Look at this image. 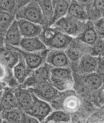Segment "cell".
<instances>
[{
  "instance_id": "1",
  "label": "cell",
  "mask_w": 104,
  "mask_h": 123,
  "mask_svg": "<svg viewBox=\"0 0 104 123\" xmlns=\"http://www.w3.org/2000/svg\"><path fill=\"white\" fill-rule=\"evenodd\" d=\"M39 37L49 49L65 50L74 39L53 26L43 29Z\"/></svg>"
},
{
  "instance_id": "2",
  "label": "cell",
  "mask_w": 104,
  "mask_h": 123,
  "mask_svg": "<svg viewBox=\"0 0 104 123\" xmlns=\"http://www.w3.org/2000/svg\"><path fill=\"white\" fill-rule=\"evenodd\" d=\"M16 19H24L43 25L46 23L38 2L31 1L21 7L15 14Z\"/></svg>"
},
{
  "instance_id": "3",
  "label": "cell",
  "mask_w": 104,
  "mask_h": 123,
  "mask_svg": "<svg viewBox=\"0 0 104 123\" xmlns=\"http://www.w3.org/2000/svg\"><path fill=\"white\" fill-rule=\"evenodd\" d=\"M83 22L67 15L50 26L57 28L74 38L80 34L85 24Z\"/></svg>"
},
{
  "instance_id": "4",
  "label": "cell",
  "mask_w": 104,
  "mask_h": 123,
  "mask_svg": "<svg viewBox=\"0 0 104 123\" xmlns=\"http://www.w3.org/2000/svg\"><path fill=\"white\" fill-rule=\"evenodd\" d=\"M51 68L45 62L40 67L33 70L27 80L19 86L24 88H29L38 84L50 82Z\"/></svg>"
},
{
  "instance_id": "5",
  "label": "cell",
  "mask_w": 104,
  "mask_h": 123,
  "mask_svg": "<svg viewBox=\"0 0 104 123\" xmlns=\"http://www.w3.org/2000/svg\"><path fill=\"white\" fill-rule=\"evenodd\" d=\"M52 111V107L49 102L38 98L33 94L32 104L24 112L36 117L42 123Z\"/></svg>"
},
{
  "instance_id": "6",
  "label": "cell",
  "mask_w": 104,
  "mask_h": 123,
  "mask_svg": "<svg viewBox=\"0 0 104 123\" xmlns=\"http://www.w3.org/2000/svg\"><path fill=\"white\" fill-rule=\"evenodd\" d=\"M38 98L47 102H52L57 97L58 91L50 82H46L28 88Z\"/></svg>"
},
{
  "instance_id": "7",
  "label": "cell",
  "mask_w": 104,
  "mask_h": 123,
  "mask_svg": "<svg viewBox=\"0 0 104 123\" xmlns=\"http://www.w3.org/2000/svg\"><path fill=\"white\" fill-rule=\"evenodd\" d=\"M24 60L29 69L34 70L46 62V58L49 49L39 52H28L19 47H14Z\"/></svg>"
},
{
  "instance_id": "8",
  "label": "cell",
  "mask_w": 104,
  "mask_h": 123,
  "mask_svg": "<svg viewBox=\"0 0 104 123\" xmlns=\"http://www.w3.org/2000/svg\"><path fill=\"white\" fill-rule=\"evenodd\" d=\"M46 62L52 68H63L69 66L70 61L62 49H49Z\"/></svg>"
},
{
  "instance_id": "9",
  "label": "cell",
  "mask_w": 104,
  "mask_h": 123,
  "mask_svg": "<svg viewBox=\"0 0 104 123\" xmlns=\"http://www.w3.org/2000/svg\"><path fill=\"white\" fill-rule=\"evenodd\" d=\"M20 58V55L14 47L6 46L0 47V64L12 69Z\"/></svg>"
},
{
  "instance_id": "10",
  "label": "cell",
  "mask_w": 104,
  "mask_h": 123,
  "mask_svg": "<svg viewBox=\"0 0 104 123\" xmlns=\"http://www.w3.org/2000/svg\"><path fill=\"white\" fill-rule=\"evenodd\" d=\"M20 31L23 38L39 37L42 33V26L24 19H16Z\"/></svg>"
},
{
  "instance_id": "11",
  "label": "cell",
  "mask_w": 104,
  "mask_h": 123,
  "mask_svg": "<svg viewBox=\"0 0 104 123\" xmlns=\"http://www.w3.org/2000/svg\"><path fill=\"white\" fill-rule=\"evenodd\" d=\"M98 66V58L92 54H86L78 62V68L80 72L87 75L95 73Z\"/></svg>"
},
{
  "instance_id": "12",
  "label": "cell",
  "mask_w": 104,
  "mask_h": 123,
  "mask_svg": "<svg viewBox=\"0 0 104 123\" xmlns=\"http://www.w3.org/2000/svg\"><path fill=\"white\" fill-rule=\"evenodd\" d=\"M59 96L61 98L59 101L61 102L62 110L67 112H73L78 109L80 105V100L72 89L65 92H62Z\"/></svg>"
},
{
  "instance_id": "13",
  "label": "cell",
  "mask_w": 104,
  "mask_h": 123,
  "mask_svg": "<svg viewBox=\"0 0 104 123\" xmlns=\"http://www.w3.org/2000/svg\"><path fill=\"white\" fill-rule=\"evenodd\" d=\"M23 37L20 31L16 19L8 28L4 36V46L19 47Z\"/></svg>"
},
{
  "instance_id": "14",
  "label": "cell",
  "mask_w": 104,
  "mask_h": 123,
  "mask_svg": "<svg viewBox=\"0 0 104 123\" xmlns=\"http://www.w3.org/2000/svg\"><path fill=\"white\" fill-rule=\"evenodd\" d=\"M14 93L18 108L24 112L32 104L33 93L29 89L24 88L20 86L14 89Z\"/></svg>"
},
{
  "instance_id": "15",
  "label": "cell",
  "mask_w": 104,
  "mask_h": 123,
  "mask_svg": "<svg viewBox=\"0 0 104 123\" xmlns=\"http://www.w3.org/2000/svg\"><path fill=\"white\" fill-rule=\"evenodd\" d=\"M19 48L28 52H39L49 49L39 37L22 38Z\"/></svg>"
},
{
  "instance_id": "16",
  "label": "cell",
  "mask_w": 104,
  "mask_h": 123,
  "mask_svg": "<svg viewBox=\"0 0 104 123\" xmlns=\"http://www.w3.org/2000/svg\"><path fill=\"white\" fill-rule=\"evenodd\" d=\"M98 35L95 31L93 23L91 21H87L77 39L88 46H93L98 41Z\"/></svg>"
},
{
  "instance_id": "17",
  "label": "cell",
  "mask_w": 104,
  "mask_h": 123,
  "mask_svg": "<svg viewBox=\"0 0 104 123\" xmlns=\"http://www.w3.org/2000/svg\"><path fill=\"white\" fill-rule=\"evenodd\" d=\"M12 71L15 79L20 86L29 77L33 70L28 67L24 60L20 56L19 61L12 68Z\"/></svg>"
},
{
  "instance_id": "18",
  "label": "cell",
  "mask_w": 104,
  "mask_h": 123,
  "mask_svg": "<svg viewBox=\"0 0 104 123\" xmlns=\"http://www.w3.org/2000/svg\"><path fill=\"white\" fill-rule=\"evenodd\" d=\"M14 89L13 88L6 87L2 91L1 100L2 111H9L18 108L15 96Z\"/></svg>"
},
{
  "instance_id": "19",
  "label": "cell",
  "mask_w": 104,
  "mask_h": 123,
  "mask_svg": "<svg viewBox=\"0 0 104 123\" xmlns=\"http://www.w3.org/2000/svg\"><path fill=\"white\" fill-rule=\"evenodd\" d=\"M67 15L83 21H86L88 16V12L85 6L79 4L76 0H71Z\"/></svg>"
},
{
  "instance_id": "20",
  "label": "cell",
  "mask_w": 104,
  "mask_h": 123,
  "mask_svg": "<svg viewBox=\"0 0 104 123\" xmlns=\"http://www.w3.org/2000/svg\"><path fill=\"white\" fill-rule=\"evenodd\" d=\"M80 43V42L78 39L76 41L73 39L65 50L70 62H78L82 56L86 54L83 51L82 46Z\"/></svg>"
},
{
  "instance_id": "21",
  "label": "cell",
  "mask_w": 104,
  "mask_h": 123,
  "mask_svg": "<svg viewBox=\"0 0 104 123\" xmlns=\"http://www.w3.org/2000/svg\"><path fill=\"white\" fill-rule=\"evenodd\" d=\"M71 0H61L54 6V15L49 26L67 15Z\"/></svg>"
},
{
  "instance_id": "22",
  "label": "cell",
  "mask_w": 104,
  "mask_h": 123,
  "mask_svg": "<svg viewBox=\"0 0 104 123\" xmlns=\"http://www.w3.org/2000/svg\"><path fill=\"white\" fill-rule=\"evenodd\" d=\"M70 121V116L68 112L62 110L52 111L42 123H58Z\"/></svg>"
},
{
  "instance_id": "23",
  "label": "cell",
  "mask_w": 104,
  "mask_h": 123,
  "mask_svg": "<svg viewBox=\"0 0 104 123\" xmlns=\"http://www.w3.org/2000/svg\"><path fill=\"white\" fill-rule=\"evenodd\" d=\"M0 80L6 83L7 87L13 88H15L19 86L13 75L12 69L1 64H0Z\"/></svg>"
},
{
  "instance_id": "24",
  "label": "cell",
  "mask_w": 104,
  "mask_h": 123,
  "mask_svg": "<svg viewBox=\"0 0 104 123\" xmlns=\"http://www.w3.org/2000/svg\"><path fill=\"white\" fill-rule=\"evenodd\" d=\"M83 81L86 87L91 90H98L103 84L101 78L95 73L86 75Z\"/></svg>"
},
{
  "instance_id": "25",
  "label": "cell",
  "mask_w": 104,
  "mask_h": 123,
  "mask_svg": "<svg viewBox=\"0 0 104 123\" xmlns=\"http://www.w3.org/2000/svg\"><path fill=\"white\" fill-rule=\"evenodd\" d=\"M23 111L16 108L11 110L2 111L0 114L3 119L9 123H21V115Z\"/></svg>"
},
{
  "instance_id": "26",
  "label": "cell",
  "mask_w": 104,
  "mask_h": 123,
  "mask_svg": "<svg viewBox=\"0 0 104 123\" xmlns=\"http://www.w3.org/2000/svg\"><path fill=\"white\" fill-rule=\"evenodd\" d=\"M38 4L46 22H47L49 25L54 15V6L51 0H41Z\"/></svg>"
},
{
  "instance_id": "27",
  "label": "cell",
  "mask_w": 104,
  "mask_h": 123,
  "mask_svg": "<svg viewBox=\"0 0 104 123\" xmlns=\"http://www.w3.org/2000/svg\"><path fill=\"white\" fill-rule=\"evenodd\" d=\"M15 19V15L0 10V30L4 37L8 28Z\"/></svg>"
},
{
  "instance_id": "28",
  "label": "cell",
  "mask_w": 104,
  "mask_h": 123,
  "mask_svg": "<svg viewBox=\"0 0 104 123\" xmlns=\"http://www.w3.org/2000/svg\"><path fill=\"white\" fill-rule=\"evenodd\" d=\"M51 76L62 79H74L72 70L69 66L63 68H51Z\"/></svg>"
},
{
  "instance_id": "29",
  "label": "cell",
  "mask_w": 104,
  "mask_h": 123,
  "mask_svg": "<svg viewBox=\"0 0 104 123\" xmlns=\"http://www.w3.org/2000/svg\"><path fill=\"white\" fill-rule=\"evenodd\" d=\"M16 4L15 0H2L0 4V10L15 15Z\"/></svg>"
},
{
  "instance_id": "30",
  "label": "cell",
  "mask_w": 104,
  "mask_h": 123,
  "mask_svg": "<svg viewBox=\"0 0 104 123\" xmlns=\"http://www.w3.org/2000/svg\"><path fill=\"white\" fill-rule=\"evenodd\" d=\"M92 9L94 14L102 17L104 12V0H92Z\"/></svg>"
},
{
  "instance_id": "31",
  "label": "cell",
  "mask_w": 104,
  "mask_h": 123,
  "mask_svg": "<svg viewBox=\"0 0 104 123\" xmlns=\"http://www.w3.org/2000/svg\"><path fill=\"white\" fill-rule=\"evenodd\" d=\"M93 23L94 27L98 37L103 39L104 38V17L97 19Z\"/></svg>"
},
{
  "instance_id": "32",
  "label": "cell",
  "mask_w": 104,
  "mask_h": 123,
  "mask_svg": "<svg viewBox=\"0 0 104 123\" xmlns=\"http://www.w3.org/2000/svg\"><path fill=\"white\" fill-rule=\"evenodd\" d=\"M93 55L97 56V55H104V42L102 41H97L94 44Z\"/></svg>"
},
{
  "instance_id": "33",
  "label": "cell",
  "mask_w": 104,
  "mask_h": 123,
  "mask_svg": "<svg viewBox=\"0 0 104 123\" xmlns=\"http://www.w3.org/2000/svg\"><path fill=\"white\" fill-rule=\"evenodd\" d=\"M21 123H41L36 117L26 114L25 112H22L21 115Z\"/></svg>"
},
{
  "instance_id": "34",
  "label": "cell",
  "mask_w": 104,
  "mask_h": 123,
  "mask_svg": "<svg viewBox=\"0 0 104 123\" xmlns=\"http://www.w3.org/2000/svg\"><path fill=\"white\" fill-rule=\"evenodd\" d=\"M98 98L99 102L101 104H104V84H102L100 88L98 89Z\"/></svg>"
},
{
  "instance_id": "35",
  "label": "cell",
  "mask_w": 104,
  "mask_h": 123,
  "mask_svg": "<svg viewBox=\"0 0 104 123\" xmlns=\"http://www.w3.org/2000/svg\"><path fill=\"white\" fill-rule=\"evenodd\" d=\"M79 4L82 5V6H86L88 5L89 4H90L91 2V0H76Z\"/></svg>"
},
{
  "instance_id": "36",
  "label": "cell",
  "mask_w": 104,
  "mask_h": 123,
  "mask_svg": "<svg viewBox=\"0 0 104 123\" xmlns=\"http://www.w3.org/2000/svg\"><path fill=\"white\" fill-rule=\"evenodd\" d=\"M6 87H7V86L6 84V83H5L3 81L0 80V92H2Z\"/></svg>"
},
{
  "instance_id": "37",
  "label": "cell",
  "mask_w": 104,
  "mask_h": 123,
  "mask_svg": "<svg viewBox=\"0 0 104 123\" xmlns=\"http://www.w3.org/2000/svg\"><path fill=\"white\" fill-rule=\"evenodd\" d=\"M0 44H2V46H4V37L2 35L1 30H0Z\"/></svg>"
},
{
  "instance_id": "38",
  "label": "cell",
  "mask_w": 104,
  "mask_h": 123,
  "mask_svg": "<svg viewBox=\"0 0 104 123\" xmlns=\"http://www.w3.org/2000/svg\"><path fill=\"white\" fill-rule=\"evenodd\" d=\"M2 92H0V114L2 112V107H1V96H2Z\"/></svg>"
},
{
  "instance_id": "39",
  "label": "cell",
  "mask_w": 104,
  "mask_h": 123,
  "mask_svg": "<svg viewBox=\"0 0 104 123\" xmlns=\"http://www.w3.org/2000/svg\"><path fill=\"white\" fill-rule=\"evenodd\" d=\"M61 1V0H51V2L52 3V5H53V6H54V5L57 3L59 1Z\"/></svg>"
},
{
  "instance_id": "40",
  "label": "cell",
  "mask_w": 104,
  "mask_h": 123,
  "mask_svg": "<svg viewBox=\"0 0 104 123\" xmlns=\"http://www.w3.org/2000/svg\"><path fill=\"white\" fill-rule=\"evenodd\" d=\"M2 121H3V119H2V117H1V115H0V123H2Z\"/></svg>"
},
{
  "instance_id": "41",
  "label": "cell",
  "mask_w": 104,
  "mask_h": 123,
  "mask_svg": "<svg viewBox=\"0 0 104 123\" xmlns=\"http://www.w3.org/2000/svg\"><path fill=\"white\" fill-rule=\"evenodd\" d=\"M2 123H9V122H7V121H6V120H5L3 119V121H2Z\"/></svg>"
},
{
  "instance_id": "42",
  "label": "cell",
  "mask_w": 104,
  "mask_h": 123,
  "mask_svg": "<svg viewBox=\"0 0 104 123\" xmlns=\"http://www.w3.org/2000/svg\"><path fill=\"white\" fill-rule=\"evenodd\" d=\"M71 123L70 121H69V122H62V123Z\"/></svg>"
},
{
  "instance_id": "43",
  "label": "cell",
  "mask_w": 104,
  "mask_h": 123,
  "mask_svg": "<svg viewBox=\"0 0 104 123\" xmlns=\"http://www.w3.org/2000/svg\"><path fill=\"white\" fill-rule=\"evenodd\" d=\"M2 0H0V4H1V2H2Z\"/></svg>"
},
{
  "instance_id": "44",
  "label": "cell",
  "mask_w": 104,
  "mask_h": 123,
  "mask_svg": "<svg viewBox=\"0 0 104 123\" xmlns=\"http://www.w3.org/2000/svg\"><path fill=\"white\" fill-rule=\"evenodd\" d=\"M102 16H103V17H104V12L103 13V15H102Z\"/></svg>"
},
{
  "instance_id": "45",
  "label": "cell",
  "mask_w": 104,
  "mask_h": 123,
  "mask_svg": "<svg viewBox=\"0 0 104 123\" xmlns=\"http://www.w3.org/2000/svg\"><path fill=\"white\" fill-rule=\"evenodd\" d=\"M102 39V41H104V38H103V39Z\"/></svg>"
}]
</instances>
